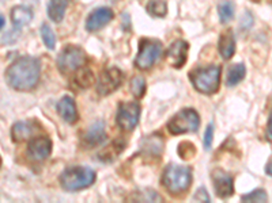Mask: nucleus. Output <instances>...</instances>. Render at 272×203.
I'll return each mask as SVG.
<instances>
[{
	"label": "nucleus",
	"mask_w": 272,
	"mask_h": 203,
	"mask_svg": "<svg viewBox=\"0 0 272 203\" xmlns=\"http://www.w3.org/2000/svg\"><path fill=\"white\" fill-rule=\"evenodd\" d=\"M266 138H267L270 142H272V111H271V114H270V118H268L267 131H266Z\"/></svg>",
	"instance_id": "33"
},
{
	"label": "nucleus",
	"mask_w": 272,
	"mask_h": 203,
	"mask_svg": "<svg viewBox=\"0 0 272 203\" xmlns=\"http://www.w3.org/2000/svg\"><path fill=\"white\" fill-rule=\"evenodd\" d=\"M40 60L30 56H23L5 69V81L15 91H32L40 81Z\"/></svg>",
	"instance_id": "1"
},
{
	"label": "nucleus",
	"mask_w": 272,
	"mask_h": 203,
	"mask_svg": "<svg viewBox=\"0 0 272 203\" xmlns=\"http://www.w3.org/2000/svg\"><path fill=\"white\" fill-rule=\"evenodd\" d=\"M266 173L270 175V176H272V159L268 162L267 165H266Z\"/></svg>",
	"instance_id": "34"
},
{
	"label": "nucleus",
	"mask_w": 272,
	"mask_h": 203,
	"mask_svg": "<svg viewBox=\"0 0 272 203\" xmlns=\"http://www.w3.org/2000/svg\"><path fill=\"white\" fill-rule=\"evenodd\" d=\"M124 146H125V142H124L123 140L113 141L110 145H108L107 148H104V149L98 153V159H100L101 162H113V160L123 152Z\"/></svg>",
	"instance_id": "20"
},
{
	"label": "nucleus",
	"mask_w": 272,
	"mask_h": 203,
	"mask_svg": "<svg viewBox=\"0 0 272 203\" xmlns=\"http://www.w3.org/2000/svg\"><path fill=\"white\" fill-rule=\"evenodd\" d=\"M11 22L12 26L21 30L22 27L29 25L33 21V11L26 5H15L11 10Z\"/></svg>",
	"instance_id": "17"
},
{
	"label": "nucleus",
	"mask_w": 272,
	"mask_h": 203,
	"mask_svg": "<svg viewBox=\"0 0 272 203\" xmlns=\"http://www.w3.org/2000/svg\"><path fill=\"white\" fill-rule=\"evenodd\" d=\"M219 54L222 56L223 60H230V58L234 56L235 53V38L233 32L227 30L223 34H220L219 37V43H218Z\"/></svg>",
	"instance_id": "18"
},
{
	"label": "nucleus",
	"mask_w": 272,
	"mask_h": 203,
	"mask_svg": "<svg viewBox=\"0 0 272 203\" xmlns=\"http://www.w3.org/2000/svg\"><path fill=\"white\" fill-rule=\"evenodd\" d=\"M253 1H259V0H253Z\"/></svg>",
	"instance_id": "36"
},
{
	"label": "nucleus",
	"mask_w": 272,
	"mask_h": 203,
	"mask_svg": "<svg viewBox=\"0 0 272 203\" xmlns=\"http://www.w3.org/2000/svg\"><path fill=\"white\" fill-rule=\"evenodd\" d=\"M218 15L220 23H229L234 18V3L231 0H222L218 4Z\"/></svg>",
	"instance_id": "24"
},
{
	"label": "nucleus",
	"mask_w": 272,
	"mask_h": 203,
	"mask_svg": "<svg viewBox=\"0 0 272 203\" xmlns=\"http://www.w3.org/2000/svg\"><path fill=\"white\" fill-rule=\"evenodd\" d=\"M27 156L33 162H44L52 153V141L48 137H36L27 144Z\"/></svg>",
	"instance_id": "11"
},
{
	"label": "nucleus",
	"mask_w": 272,
	"mask_h": 203,
	"mask_svg": "<svg viewBox=\"0 0 272 203\" xmlns=\"http://www.w3.org/2000/svg\"><path fill=\"white\" fill-rule=\"evenodd\" d=\"M211 177H213L214 190L218 198L227 199L234 194V180L227 172H224L220 168H217L211 173Z\"/></svg>",
	"instance_id": "10"
},
{
	"label": "nucleus",
	"mask_w": 272,
	"mask_h": 203,
	"mask_svg": "<svg viewBox=\"0 0 272 203\" xmlns=\"http://www.w3.org/2000/svg\"><path fill=\"white\" fill-rule=\"evenodd\" d=\"M124 73L118 68H109L105 72L101 73L97 83V92L101 96H108L113 94L118 87L123 84Z\"/></svg>",
	"instance_id": "9"
},
{
	"label": "nucleus",
	"mask_w": 272,
	"mask_h": 203,
	"mask_svg": "<svg viewBox=\"0 0 272 203\" xmlns=\"http://www.w3.org/2000/svg\"><path fill=\"white\" fill-rule=\"evenodd\" d=\"M161 52H162V43L160 41L142 38L139 43L138 56L135 58V65L140 71H147L154 67L157 60L160 58Z\"/></svg>",
	"instance_id": "6"
},
{
	"label": "nucleus",
	"mask_w": 272,
	"mask_h": 203,
	"mask_svg": "<svg viewBox=\"0 0 272 203\" xmlns=\"http://www.w3.org/2000/svg\"><path fill=\"white\" fill-rule=\"evenodd\" d=\"M214 140V123H208L207 129L204 131V138H203V145L206 151H210V148L213 145Z\"/></svg>",
	"instance_id": "30"
},
{
	"label": "nucleus",
	"mask_w": 272,
	"mask_h": 203,
	"mask_svg": "<svg viewBox=\"0 0 272 203\" xmlns=\"http://www.w3.org/2000/svg\"><path fill=\"white\" fill-rule=\"evenodd\" d=\"M40 33H41L44 45L48 47L49 50H54V47H56V36H54V30L51 29L48 23H43L41 25Z\"/></svg>",
	"instance_id": "27"
},
{
	"label": "nucleus",
	"mask_w": 272,
	"mask_h": 203,
	"mask_svg": "<svg viewBox=\"0 0 272 203\" xmlns=\"http://www.w3.org/2000/svg\"><path fill=\"white\" fill-rule=\"evenodd\" d=\"M107 138L105 133V122L104 121H97L87 129L83 135V145L86 148H96L104 144Z\"/></svg>",
	"instance_id": "15"
},
{
	"label": "nucleus",
	"mask_w": 272,
	"mask_h": 203,
	"mask_svg": "<svg viewBox=\"0 0 272 203\" xmlns=\"http://www.w3.org/2000/svg\"><path fill=\"white\" fill-rule=\"evenodd\" d=\"M241 201H244V202H267L268 201V195L267 193L263 190V188H256V190H253L249 194H246V195H242L241 197Z\"/></svg>",
	"instance_id": "29"
},
{
	"label": "nucleus",
	"mask_w": 272,
	"mask_h": 203,
	"mask_svg": "<svg viewBox=\"0 0 272 203\" xmlns=\"http://www.w3.org/2000/svg\"><path fill=\"white\" fill-rule=\"evenodd\" d=\"M32 131L33 126L29 122L19 121V122H15L14 126L11 127V137L14 142H22V141H26L32 135Z\"/></svg>",
	"instance_id": "21"
},
{
	"label": "nucleus",
	"mask_w": 272,
	"mask_h": 203,
	"mask_svg": "<svg viewBox=\"0 0 272 203\" xmlns=\"http://www.w3.org/2000/svg\"><path fill=\"white\" fill-rule=\"evenodd\" d=\"M146 89H147V84L144 80L143 76H134L131 79V83H129V91L131 94L134 95L136 99H142L146 94Z\"/></svg>",
	"instance_id": "26"
},
{
	"label": "nucleus",
	"mask_w": 272,
	"mask_h": 203,
	"mask_svg": "<svg viewBox=\"0 0 272 203\" xmlns=\"http://www.w3.org/2000/svg\"><path fill=\"white\" fill-rule=\"evenodd\" d=\"M67 7H68V0H49L47 12L51 21L54 23H60L63 21Z\"/></svg>",
	"instance_id": "19"
},
{
	"label": "nucleus",
	"mask_w": 272,
	"mask_h": 203,
	"mask_svg": "<svg viewBox=\"0 0 272 203\" xmlns=\"http://www.w3.org/2000/svg\"><path fill=\"white\" fill-rule=\"evenodd\" d=\"M4 15H0V29H1V30H4Z\"/></svg>",
	"instance_id": "35"
},
{
	"label": "nucleus",
	"mask_w": 272,
	"mask_h": 203,
	"mask_svg": "<svg viewBox=\"0 0 272 203\" xmlns=\"http://www.w3.org/2000/svg\"><path fill=\"white\" fill-rule=\"evenodd\" d=\"M114 18V12L109 7H98L90 12V15L86 19V30L87 32H98L102 27L107 26L109 22Z\"/></svg>",
	"instance_id": "13"
},
{
	"label": "nucleus",
	"mask_w": 272,
	"mask_h": 203,
	"mask_svg": "<svg viewBox=\"0 0 272 203\" xmlns=\"http://www.w3.org/2000/svg\"><path fill=\"white\" fill-rule=\"evenodd\" d=\"M140 118V106L136 102H121L117 107L116 122L124 131H132Z\"/></svg>",
	"instance_id": "8"
},
{
	"label": "nucleus",
	"mask_w": 272,
	"mask_h": 203,
	"mask_svg": "<svg viewBox=\"0 0 272 203\" xmlns=\"http://www.w3.org/2000/svg\"><path fill=\"white\" fill-rule=\"evenodd\" d=\"M97 173L90 167H69L61 172L60 186L65 191H79L89 188L96 183Z\"/></svg>",
	"instance_id": "3"
},
{
	"label": "nucleus",
	"mask_w": 272,
	"mask_h": 203,
	"mask_svg": "<svg viewBox=\"0 0 272 203\" xmlns=\"http://www.w3.org/2000/svg\"><path fill=\"white\" fill-rule=\"evenodd\" d=\"M146 10L154 18H165L167 15V3L165 0H150Z\"/></svg>",
	"instance_id": "25"
},
{
	"label": "nucleus",
	"mask_w": 272,
	"mask_h": 203,
	"mask_svg": "<svg viewBox=\"0 0 272 203\" xmlns=\"http://www.w3.org/2000/svg\"><path fill=\"white\" fill-rule=\"evenodd\" d=\"M57 113H59L60 117L67 123H69V125H74L75 122L79 120L76 104H75V100L71 96H63L59 100V103H57Z\"/></svg>",
	"instance_id": "16"
},
{
	"label": "nucleus",
	"mask_w": 272,
	"mask_h": 203,
	"mask_svg": "<svg viewBox=\"0 0 272 203\" xmlns=\"http://www.w3.org/2000/svg\"><path fill=\"white\" fill-rule=\"evenodd\" d=\"M199 126H200V117L198 111L193 109H182L167 122V130L170 134L178 135L195 133L198 131Z\"/></svg>",
	"instance_id": "5"
},
{
	"label": "nucleus",
	"mask_w": 272,
	"mask_h": 203,
	"mask_svg": "<svg viewBox=\"0 0 272 203\" xmlns=\"http://www.w3.org/2000/svg\"><path fill=\"white\" fill-rule=\"evenodd\" d=\"M165 141L160 133H153V134L146 135L143 140L140 141V151L146 157H161L163 152Z\"/></svg>",
	"instance_id": "14"
},
{
	"label": "nucleus",
	"mask_w": 272,
	"mask_h": 203,
	"mask_svg": "<svg viewBox=\"0 0 272 203\" xmlns=\"http://www.w3.org/2000/svg\"><path fill=\"white\" fill-rule=\"evenodd\" d=\"M193 201L195 202H210L211 198H210V195H208L207 190L204 187H200L196 191V194L193 195Z\"/></svg>",
	"instance_id": "32"
},
{
	"label": "nucleus",
	"mask_w": 272,
	"mask_h": 203,
	"mask_svg": "<svg viewBox=\"0 0 272 203\" xmlns=\"http://www.w3.org/2000/svg\"><path fill=\"white\" fill-rule=\"evenodd\" d=\"M246 75V68L244 64H235L234 67H231L226 76V85L227 87H234L237 84H240Z\"/></svg>",
	"instance_id": "22"
},
{
	"label": "nucleus",
	"mask_w": 272,
	"mask_h": 203,
	"mask_svg": "<svg viewBox=\"0 0 272 203\" xmlns=\"http://www.w3.org/2000/svg\"><path fill=\"white\" fill-rule=\"evenodd\" d=\"M177 153H178V156L181 157L182 160H191V159L195 157V155H196V148H195V145H193L192 142H189V141H182L181 144L178 145Z\"/></svg>",
	"instance_id": "28"
},
{
	"label": "nucleus",
	"mask_w": 272,
	"mask_h": 203,
	"mask_svg": "<svg viewBox=\"0 0 272 203\" xmlns=\"http://www.w3.org/2000/svg\"><path fill=\"white\" fill-rule=\"evenodd\" d=\"M86 60V54L83 49L75 45L65 46L57 57V68L63 75L76 72L79 68L83 67Z\"/></svg>",
	"instance_id": "7"
},
{
	"label": "nucleus",
	"mask_w": 272,
	"mask_h": 203,
	"mask_svg": "<svg viewBox=\"0 0 272 203\" xmlns=\"http://www.w3.org/2000/svg\"><path fill=\"white\" fill-rule=\"evenodd\" d=\"M74 81L79 88H89L91 84L94 83V75L87 68H79L75 72Z\"/></svg>",
	"instance_id": "23"
},
{
	"label": "nucleus",
	"mask_w": 272,
	"mask_h": 203,
	"mask_svg": "<svg viewBox=\"0 0 272 203\" xmlns=\"http://www.w3.org/2000/svg\"><path fill=\"white\" fill-rule=\"evenodd\" d=\"M188 50H189V43L187 41L176 40L166 50V58L171 67L180 69L187 63Z\"/></svg>",
	"instance_id": "12"
},
{
	"label": "nucleus",
	"mask_w": 272,
	"mask_h": 203,
	"mask_svg": "<svg viewBox=\"0 0 272 203\" xmlns=\"http://www.w3.org/2000/svg\"><path fill=\"white\" fill-rule=\"evenodd\" d=\"M188 78L198 92L213 95L218 92L220 85V67L208 65L204 68H196L192 72H189Z\"/></svg>",
	"instance_id": "4"
},
{
	"label": "nucleus",
	"mask_w": 272,
	"mask_h": 203,
	"mask_svg": "<svg viewBox=\"0 0 272 203\" xmlns=\"http://www.w3.org/2000/svg\"><path fill=\"white\" fill-rule=\"evenodd\" d=\"M162 186L167 190V193L178 197L185 194L188 188L192 184V171L189 167L178 165V164H169L163 169L161 177Z\"/></svg>",
	"instance_id": "2"
},
{
	"label": "nucleus",
	"mask_w": 272,
	"mask_h": 203,
	"mask_svg": "<svg viewBox=\"0 0 272 203\" xmlns=\"http://www.w3.org/2000/svg\"><path fill=\"white\" fill-rule=\"evenodd\" d=\"M253 22H255V19H253V15H252L251 11H245L240 22L241 30H249L253 26Z\"/></svg>",
	"instance_id": "31"
}]
</instances>
